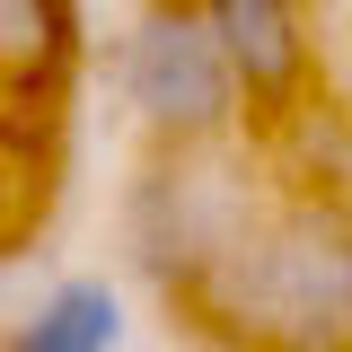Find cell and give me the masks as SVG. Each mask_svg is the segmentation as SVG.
I'll return each mask as SVG.
<instances>
[{
	"label": "cell",
	"mask_w": 352,
	"mask_h": 352,
	"mask_svg": "<svg viewBox=\"0 0 352 352\" xmlns=\"http://www.w3.org/2000/svg\"><path fill=\"white\" fill-rule=\"evenodd\" d=\"M185 317L238 352H344L352 335V256L335 194H264L247 229L203 264Z\"/></svg>",
	"instance_id": "cell-1"
},
{
	"label": "cell",
	"mask_w": 352,
	"mask_h": 352,
	"mask_svg": "<svg viewBox=\"0 0 352 352\" xmlns=\"http://www.w3.org/2000/svg\"><path fill=\"white\" fill-rule=\"evenodd\" d=\"M115 97L150 150H229L247 132V97L220 62L212 27L194 0H141L132 27L115 36Z\"/></svg>",
	"instance_id": "cell-2"
},
{
	"label": "cell",
	"mask_w": 352,
	"mask_h": 352,
	"mask_svg": "<svg viewBox=\"0 0 352 352\" xmlns=\"http://www.w3.org/2000/svg\"><path fill=\"white\" fill-rule=\"evenodd\" d=\"M194 18L212 27L229 80L247 97V124L291 115L317 88V0H194Z\"/></svg>",
	"instance_id": "cell-3"
},
{
	"label": "cell",
	"mask_w": 352,
	"mask_h": 352,
	"mask_svg": "<svg viewBox=\"0 0 352 352\" xmlns=\"http://www.w3.org/2000/svg\"><path fill=\"white\" fill-rule=\"evenodd\" d=\"M80 71V9L71 0H0V97L53 106Z\"/></svg>",
	"instance_id": "cell-4"
},
{
	"label": "cell",
	"mask_w": 352,
	"mask_h": 352,
	"mask_svg": "<svg viewBox=\"0 0 352 352\" xmlns=\"http://www.w3.org/2000/svg\"><path fill=\"white\" fill-rule=\"evenodd\" d=\"M0 352H124V291L106 273H62Z\"/></svg>",
	"instance_id": "cell-5"
}]
</instances>
